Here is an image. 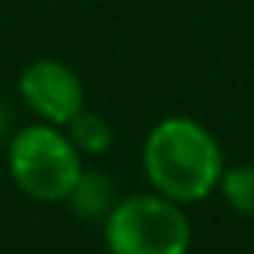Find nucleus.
I'll list each match as a JSON object with an SVG mask.
<instances>
[{"instance_id": "7ed1b4c3", "label": "nucleus", "mask_w": 254, "mask_h": 254, "mask_svg": "<svg viewBox=\"0 0 254 254\" xmlns=\"http://www.w3.org/2000/svg\"><path fill=\"white\" fill-rule=\"evenodd\" d=\"M111 254H189L191 221L180 203L156 194H126L105 218Z\"/></svg>"}, {"instance_id": "6e6552de", "label": "nucleus", "mask_w": 254, "mask_h": 254, "mask_svg": "<svg viewBox=\"0 0 254 254\" xmlns=\"http://www.w3.org/2000/svg\"><path fill=\"white\" fill-rule=\"evenodd\" d=\"M9 117H12V114H9V108L0 102V138H3V135H6V129H9Z\"/></svg>"}, {"instance_id": "39448f33", "label": "nucleus", "mask_w": 254, "mask_h": 254, "mask_svg": "<svg viewBox=\"0 0 254 254\" xmlns=\"http://www.w3.org/2000/svg\"><path fill=\"white\" fill-rule=\"evenodd\" d=\"M117 186L108 174L102 171H84L72 194L66 197V206L84 218V221H105L108 212L117 206Z\"/></svg>"}, {"instance_id": "20e7f679", "label": "nucleus", "mask_w": 254, "mask_h": 254, "mask_svg": "<svg viewBox=\"0 0 254 254\" xmlns=\"http://www.w3.org/2000/svg\"><path fill=\"white\" fill-rule=\"evenodd\" d=\"M18 96L27 111L48 126H63L84 111V84L63 60H33L18 75Z\"/></svg>"}, {"instance_id": "f257e3e1", "label": "nucleus", "mask_w": 254, "mask_h": 254, "mask_svg": "<svg viewBox=\"0 0 254 254\" xmlns=\"http://www.w3.org/2000/svg\"><path fill=\"white\" fill-rule=\"evenodd\" d=\"M141 159L153 191L180 206L206 200L224 174L215 135L191 117L159 120L144 141Z\"/></svg>"}, {"instance_id": "423d86ee", "label": "nucleus", "mask_w": 254, "mask_h": 254, "mask_svg": "<svg viewBox=\"0 0 254 254\" xmlns=\"http://www.w3.org/2000/svg\"><path fill=\"white\" fill-rule=\"evenodd\" d=\"M63 132L69 135L72 147L81 153V156H102L111 150L114 144V129H111V123L96 114V111H81L75 120H69L63 126Z\"/></svg>"}, {"instance_id": "f03ea898", "label": "nucleus", "mask_w": 254, "mask_h": 254, "mask_svg": "<svg viewBox=\"0 0 254 254\" xmlns=\"http://www.w3.org/2000/svg\"><path fill=\"white\" fill-rule=\"evenodd\" d=\"M6 165L18 191L39 203H66L84 174L69 135L48 123H30L9 138Z\"/></svg>"}, {"instance_id": "0eeeda50", "label": "nucleus", "mask_w": 254, "mask_h": 254, "mask_svg": "<svg viewBox=\"0 0 254 254\" xmlns=\"http://www.w3.org/2000/svg\"><path fill=\"white\" fill-rule=\"evenodd\" d=\"M218 191L224 197V203L242 215V218H254V165H233L224 168Z\"/></svg>"}]
</instances>
